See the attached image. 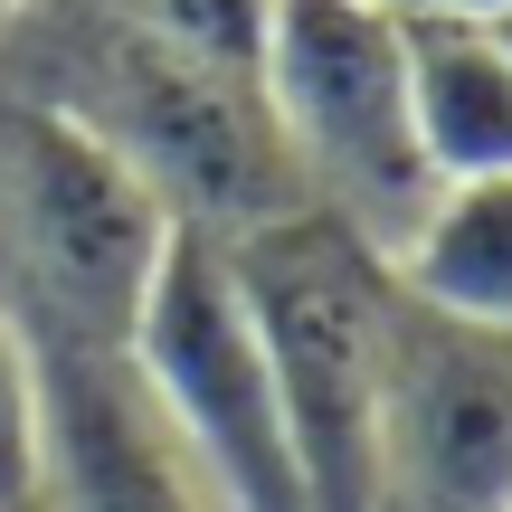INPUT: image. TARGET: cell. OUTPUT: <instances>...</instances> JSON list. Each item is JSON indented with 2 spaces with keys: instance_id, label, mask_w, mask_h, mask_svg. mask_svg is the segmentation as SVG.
<instances>
[{
  "instance_id": "8fae6325",
  "label": "cell",
  "mask_w": 512,
  "mask_h": 512,
  "mask_svg": "<svg viewBox=\"0 0 512 512\" xmlns=\"http://www.w3.org/2000/svg\"><path fill=\"white\" fill-rule=\"evenodd\" d=\"M389 19H465V29H494L512 19V0H380Z\"/></svg>"
},
{
  "instance_id": "30bf717a",
  "label": "cell",
  "mask_w": 512,
  "mask_h": 512,
  "mask_svg": "<svg viewBox=\"0 0 512 512\" xmlns=\"http://www.w3.org/2000/svg\"><path fill=\"white\" fill-rule=\"evenodd\" d=\"M38 446H48L38 342L19 313H0V512H38Z\"/></svg>"
},
{
  "instance_id": "3957f363",
  "label": "cell",
  "mask_w": 512,
  "mask_h": 512,
  "mask_svg": "<svg viewBox=\"0 0 512 512\" xmlns=\"http://www.w3.org/2000/svg\"><path fill=\"white\" fill-rule=\"evenodd\" d=\"M124 370L152 399V418L181 437L190 475L209 484L219 512H304L294 437H285V408H275L266 351H256L247 294L228 275V238L171 228L162 266L133 304Z\"/></svg>"
},
{
  "instance_id": "8992f818",
  "label": "cell",
  "mask_w": 512,
  "mask_h": 512,
  "mask_svg": "<svg viewBox=\"0 0 512 512\" xmlns=\"http://www.w3.org/2000/svg\"><path fill=\"white\" fill-rule=\"evenodd\" d=\"M29 323V313H19ZM38 389H48V446H38V512H200L209 484L190 475L181 437L152 418L124 351L29 323Z\"/></svg>"
},
{
  "instance_id": "9c48e42d",
  "label": "cell",
  "mask_w": 512,
  "mask_h": 512,
  "mask_svg": "<svg viewBox=\"0 0 512 512\" xmlns=\"http://www.w3.org/2000/svg\"><path fill=\"white\" fill-rule=\"evenodd\" d=\"M124 19L152 38V48L190 57V67L228 76V86H256V67H266V29H275V0H124Z\"/></svg>"
},
{
  "instance_id": "5b68a950",
  "label": "cell",
  "mask_w": 512,
  "mask_h": 512,
  "mask_svg": "<svg viewBox=\"0 0 512 512\" xmlns=\"http://www.w3.org/2000/svg\"><path fill=\"white\" fill-rule=\"evenodd\" d=\"M370 512H512V332L399 294Z\"/></svg>"
},
{
  "instance_id": "52a82bcc",
  "label": "cell",
  "mask_w": 512,
  "mask_h": 512,
  "mask_svg": "<svg viewBox=\"0 0 512 512\" xmlns=\"http://www.w3.org/2000/svg\"><path fill=\"white\" fill-rule=\"evenodd\" d=\"M408 29V124L427 181H494L512 171V48L465 19H399Z\"/></svg>"
},
{
  "instance_id": "6da1fadb",
  "label": "cell",
  "mask_w": 512,
  "mask_h": 512,
  "mask_svg": "<svg viewBox=\"0 0 512 512\" xmlns=\"http://www.w3.org/2000/svg\"><path fill=\"white\" fill-rule=\"evenodd\" d=\"M228 275L247 294L256 351H266L275 408H285L304 512H370L380 503L389 323H399L389 256L323 209H285V219L228 238Z\"/></svg>"
},
{
  "instance_id": "7c38bea8",
  "label": "cell",
  "mask_w": 512,
  "mask_h": 512,
  "mask_svg": "<svg viewBox=\"0 0 512 512\" xmlns=\"http://www.w3.org/2000/svg\"><path fill=\"white\" fill-rule=\"evenodd\" d=\"M494 38H503V48H512V19H494Z\"/></svg>"
},
{
  "instance_id": "ba28073f",
  "label": "cell",
  "mask_w": 512,
  "mask_h": 512,
  "mask_svg": "<svg viewBox=\"0 0 512 512\" xmlns=\"http://www.w3.org/2000/svg\"><path fill=\"white\" fill-rule=\"evenodd\" d=\"M389 275L427 313L512 332V171H494V181H437L418 228L389 247Z\"/></svg>"
},
{
  "instance_id": "7a4b0ae2",
  "label": "cell",
  "mask_w": 512,
  "mask_h": 512,
  "mask_svg": "<svg viewBox=\"0 0 512 512\" xmlns=\"http://www.w3.org/2000/svg\"><path fill=\"white\" fill-rule=\"evenodd\" d=\"M256 95L323 219L361 228L380 256L418 228L437 181L408 124V29L380 0H275Z\"/></svg>"
},
{
  "instance_id": "277c9868",
  "label": "cell",
  "mask_w": 512,
  "mask_h": 512,
  "mask_svg": "<svg viewBox=\"0 0 512 512\" xmlns=\"http://www.w3.org/2000/svg\"><path fill=\"white\" fill-rule=\"evenodd\" d=\"M0 209L29 275V323L124 351L133 304L171 247V209L95 124L67 105H10L0 114Z\"/></svg>"
}]
</instances>
